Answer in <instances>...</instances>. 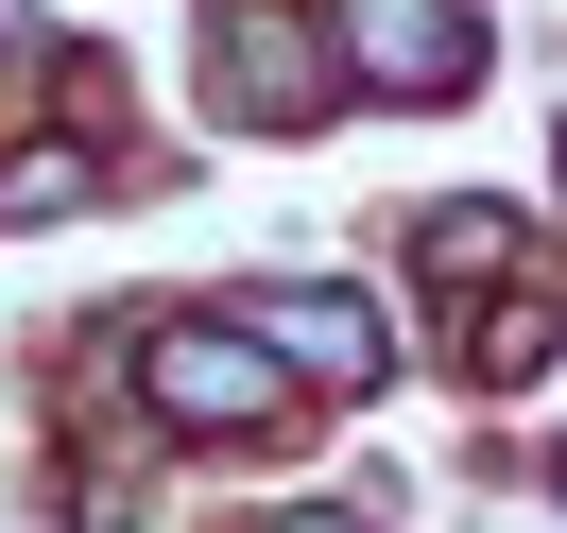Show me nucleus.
I'll list each match as a JSON object with an SVG mask.
<instances>
[{
	"instance_id": "nucleus-1",
	"label": "nucleus",
	"mask_w": 567,
	"mask_h": 533,
	"mask_svg": "<svg viewBox=\"0 0 567 533\" xmlns=\"http://www.w3.org/2000/svg\"><path fill=\"white\" fill-rule=\"evenodd\" d=\"M138 396L173 430H276L292 413V361H276V327H155V345H138Z\"/></svg>"
},
{
	"instance_id": "nucleus-2",
	"label": "nucleus",
	"mask_w": 567,
	"mask_h": 533,
	"mask_svg": "<svg viewBox=\"0 0 567 533\" xmlns=\"http://www.w3.org/2000/svg\"><path fill=\"white\" fill-rule=\"evenodd\" d=\"M327 35H344V70L395 86V104H447L464 86V0H344Z\"/></svg>"
},
{
	"instance_id": "nucleus-3",
	"label": "nucleus",
	"mask_w": 567,
	"mask_h": 533,
	"mask_svg": "<svg viewBox=\"0 0 567 533\" xmlns=\"http://www.w3.org/2000/svg\"><path fill=\"white\" fill-rule=\"evenodd\" d=\"M310 104H327L310 18H224V121H310Z\"/></svg>"
},
{
	"instance_id": "nucleus-4",
	"label": "nucleus",
	"mask_w": 567,
	"mask_h": 533,
	"mask_svg": "<svg viewBox=\"0 0 567 533\" xmlns=\"http://www.w3.org/2000/svg\"><path fill=\"white\" fill-rule=\"evenodd\" d=\"M258 327H276V361H292V379H344V396H361V379H379V361H395L379 327L344 310V293H276V310H258Z\"/></svg>"
},
{
	"instance_id": "nucleus-5",
	"label": "nucleus",
	"mask_w": 567,
	"mask_h": 533,
	"mask_svg": "<svg viewBox=\"0 0 567 533\" xmlns=\"http://www.w3.org/2000/svg\"><path fill=\"white\" fill-rule=\"evenodd\" d=\"M70 189H86V155H70V139H35V155H0V224H52Z\"/></svg>"
},
{
	"instance_id": "nucleus-6",
	"label": "nucleus",
	"mask_w": 567,
	"mask_h": 533,
	"mask_svg": "<svg viewBox=\"0 0 567 533\" xmlns=\"http://www.w3.org/2000/svg\"><path fill=\"white\" fill-rule=\"evenodd\" d=\"M498 258H516L498 207H430V276H498Z\"/></svg>"
},
{
	"instance_id": "nucleus-7",
	"label": "nucleus",
	"mask_w": 567,
	"mask_h": 533,
	"mask_svg": "<svg viewBox=\"0 0 567 533\" xmlns=\"http://www.w3.org/2000/svg\"><path fill=\"white\" fill-rule=\"evenodd\" d=\"M292 533H344V516H292Z\"/></svg>"
}]
</instances>
